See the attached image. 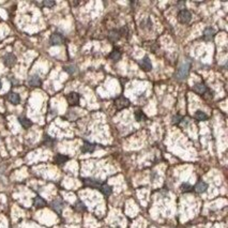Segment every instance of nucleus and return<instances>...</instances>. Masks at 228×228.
<instances>
[{"label": "nucleus", "mask_w": 228, "mask_h": 228, "mask_svg": "<svg viewBox=\"0 0 228 228\" xmlns=\"http://www.w3.org/2000/svg\"><path fill=\"white\" fill-rule=\"evenodd\" d=\"M184 6H185V2H183V1H181V2H178V3H177V6H178L179 8V10H184Z\"/></svg>", "instance_id": "c85d7f7f"}, {"label": "nucleus", "mask_w": 228, "mask_h": 228, "mask_svg": "<svg viewBox=\"0 0 228 228\" xmlns=\"http://www.w3.org/2000/svg\"><path fill=\"white\" fill-rule=\"evenodd\" d=\"M190 67H191V64L188 61H185V62H183L182 64H180V67H178V70H177V72H176V78H178V80H184V78L188 75Z\"/></svg>", "instance_id": "f257e3e1"}, {"label": "nucleus", "mask_w": 228, "mask_h": 228, "mask_svg": "<svg viewBox=\"0 0 228 228\" xmlns=\"http://www.w3.org/2000/svg\"><path fill=\"white\" fill-rule=\"evenodd\" d=\"M130 105V101L125 97H119L115 100V106L117 109H123Z\"/></svg>", "instance_id": "7ed1b4c3"}, {"label": "nucleus", "mask_w": 228, "mask_h": 228, "mask_svg": "<svg viewBox=\"0 0 228 228\" xmlns=\"http://www.w3.org/2000/svg\"><path fill=\"white\" fill-rule=\"evenodd\" d=\"M19 123L23 125V127H25V129H28V127H30L32 125V122L26 117H20L19 118Z\"/></svg>", "instance_id": "aec40b11"}, {"label": "nucleus", "mask_w": 228, "mask_h": 228, "mask_svg": "<svg viewBox=\"0 0 228 228\" xmlns=\"http://www.w3.org/2000/svg\"><path fill=\"white\" fill-rule=\"evenodd\" d=\"M75 209L77 211H85L86 210V207H85V204H84L83 202L77 201V202H76V204H75Z\"/></svg>", "instance_id": "a878e982"}, {"label": "nucleus", "mask_w": 228, "mask_h": 228, "mask_svg": "<svg viewBox=\"0 0 228 228\" xmlns=\"http://www.w3.org/2000/svg\"><path fill=\"white\" fill-rule=\"evenodd\" d=\"M43 6H47V8H52V6H55V1H49V0H48V1H44Z\"/></svg>", "instance_id": "cd10ccee"}, {"label": "nucleus", "mask_w": 228, "mask_h": 228, "mask_svg": "<svg viewBox=\"0 0 228 228\" xmlns=\"http://www.w3.org/2000/svg\"><path fill=\"white\" fill-rule=\"evenodd\" d=\"M3 63L6 67H11L16 63V56L13 54H6L3 56Z\"/></svg>", "instance_id": "39448f33"}, {"label": "nucleus", "mask_w": 228, "mask_h": 228, "mask_svg": "<svg viewBox=\"0 0 228 228\" xmlns=\"http://www.w3.org/2000/svg\"><path fill=\"white\" fill-rule=\"evenodd\" d=\"M63 207H64L63 201H62L61 199H59V198L55 199V200H53V202H52V208L54 209L56 212H58V213L61 212L62 209H63Z\"/></svg>", "instance_id": "9d476101"}, {"label": "nucleus", "mask_w": 228, "mask_h": 228, "mask_svg": "<svg viewBox=\"0 0 228 228\" xmlns=\"http://www.w3.org/2000/svg\"><path fill=\"white\" fill-rule=\"evenodd\" d=\"M83 182L85 183L86 187H95V188H100V187H101V185H102V182L100 180H97V179H91V178L84 179Z\"/></svg>", "instance_id": "423d86ee"}, {"label": "nucleus", "mask_w": 228, "mask_h": 228, "mask_svg": "<svg viewBox=\"0 0 228 228\" xmlns=\"http://www.w3.org/2000/svg\"><path fill=\"white\" fill-rule=\"evenodd\" d=\"M95 149V146L93 144H90V143H84L83 147H81V152L83 153H87V152H93Z\"/></svg>", "instance_id": "4468645a"}, {"label": "nucleus", "mask_w": 228, "mask_h": 228, "mask_svg": "<svg viewBox=\"0 0 228 228\" xmlns=\"http://www.w3.org/2000/svg\"><path fill=\"white\" fill-rule=\"evenodd\" d=\"M64 71L67 72L69 74H74L77 72V67H76L75 66H67V67H64Z\"/></svg>", "instance_id": "5701e85b"}, {"label": "nucleus", "mask_w": 228, "mask_h": 228, "mask_svg": "<svg viewBox=\"0 0 228 228\" xmlns=\"http://www.w3.org/2000/svg\"><path fill=\"white\" fill-rule=\"evenodd\" d=\"M8 100L12 104H14V105H17L20 102V97H19V94L15 93V92H10L8 95Z\"/></svg>", "instance_id": "f8f14e48"}, {"label": "nucleus", "mask_w": 228, "mask_h": 228, "mask_svg": "<svg viewBox=\"0 0 228 228\" xmlns=\"http://www.w3.org/2000/svg\"><path fill=\"white\" fill-rule=\"evenodd\" d=\"M1 88H2V83H1V80H0V90H1Z\"/></svg>", "instance_id": "c756f323"}, {"label": "nucleus", "mask_w": 228, "mask_h": 228, "mask_svg": "<svg viewBox=\"0 0 228 228\" xmlns=\"http://www.w3.org/2000/svg\"><path fill=\"white\" fill-rule=\"evenodd\" d=\"M178 19L181 24H187L190 23V20L192 19V14L188 12L187 10H181L178 14Z\"/></svg>", "instance_id": "f03ea898"}, {"label": "nucleus", "mask_w": 228, "mask_h": 228, "mask_svg": "<svg viewBox=\"0 0 228 228\" xmlns=\"http://www.w3.org/2000/svg\"><path fill=\"white\" fill-rule=\"evenodd\" d=\"M67 100L70 105H77L80 102V94L76 92H71L67 95Z\"/></svg>", "instance_id": "6e6552de"}, {"label": "nucleus", "mask_w": 228, "mask_h": 228, "mask_svg": "<svg viewBox=\"0 0 228 228\" xmlns=\"http://www.w3.org/2000/svg\"><path fill=\"white\" fill-rule=\"evenodd\" d=\"M193 90H194L195 92H197L198 94H204L207 91V87L204 86V84L197 83V84H195V86L193 87Z\"/></svg>", "instance_id": "9b49d317"}, {"label": "nucleus", "mask_w": 228, "mask_h": 228, "mask_svg": "<svg viewBox=\"0 0 228 228\" xmlns=\"http://www.w3.org/2000/svg\"><path fill=\"white\" fill-rule=\"evenodd\" d=\"M28 84L31 87H39L41 85V78L39 77V75L34 74V75H30L28 78Z\"/></svg>", "instance_id": "1a4fd4ad"}, {"label": "nucleus", "mask_w": 228, "mask_h": 228, "mask_svg": "<svg viewBox=\"0 0 228 228\" xmlns=\"http://www.w3.org/2000/svg\"><path fill=\"white\" fill-rule=\"evenodd\" d=\"M183 120V118L181 117V116H174V117L173 118V123L174 124H179V123L181 122V121Z\"/></svg>", "instance_id": "bb28decb"}, {"label": "nucleus", "mask_w": 228, "mask_h": 228, "mask_svg": "<svg viewBox=\"0 0 228 228\" xmlns=\"http://www.w3.org/2000/svg\"><path fill=\"white\" fill-rule=\"evenodd\" d=\"M109 58H110L111 60H114V61H118L121 58V53L118 49H114L113 53L109 55Z\"/></svg>", "instance_id": "4be33fe9"}, {"label": "nucleus", "mask_w": 228, "mask_h": 228, "mask_svg": "<svg viewBox=\"0 0 228 228\" xmlns=\"http://www.w3.org/2000/svg\"><path fill=\"white\" fill-rule=\"evenodd\" d=\"M67 160H69V157H66V155H62V154H57L55 157V162L57 163V164H63V163H66Z\"/></svg>", "instance_id": "412c9836"}, {"label": "nucleus", "mask_w": 228, "mask_h": 228, "mask_svg": "<svg viewBox=\"0 0 228 228\" xmlns=\"http://www.w3.org/2000/svg\"><path fill=\"white\" fill-rule=\"evenodd\" d=\"M49 42L52 45H60L64 42V38L61 33H58V32H55V33L52 34L49 39Z\"/></svg>", "instance_id": "20e7f679"}, {"label": "nucleus", "mask_w": 228, "mask_h": 228, "mask_svg": "<svg viewBox=\"0 0 228 228\" xmlns=\"http://www.w3.org/2000/svg\"><path fill=\"white\" fill-rule=\"evenodd\" d=\"M33 204H34V207H37V208H43V207L46 206V202L43 198H41V197L38 196V197L34 198Z\"/></svg>", "instance_id": "a211bd4d"}, {"label": "nucleus", "mask_w": 228, "mask_h": 228, "mask_svg": "<svg viewBox=\"0 0 228 228\" xmlns=\"http://www.w3.org/2000/svg\"><path fill=\"white\" fill-rule=\"evenodd\" d=\"M195 118H196L197 120H199V121H204V120L208 119V115H207L204 111L197 110L196 113H195Z\"/></svg>", "instance_id": "6ab92c4d"}, {"label": "nucleus", "mask_w": 228, "mask_h": 228, "mask_svg": "<svg viewBox=\"0 0 228 228\" xmlns=\"http://www.w3.org/2000/svg\"><path fill=\"white\" fill-rule=\"evenodd\" d=\"M120 32H119V30H111L110 32H109V34H108V39L110 41H117V40H119L120 39Z\"/></svg>", "instance_id": "f3484780"}, {"label": "nucleus", "mask_w": 228, "mask_h": 228, "mask_svg": "<svg viewBox=\"0 0 228 228\" xmlns=\"http://www.w3.org/2000/svg\"><path fill=\"white\" fill-rule=\"evenodd\" d=\"M139 66H140L141 69L145 70V71H147V72L152 70V63H151V60L149 59V57H147V56H145V57L139 61Z\"/></svg>", "instance_id": "0eeeda50"}, {"label": "nucleus", "mask_w": 228, "mask_h": 228, "mask_svg": "<svg viewBox=\"0 0 228 228\" xmlns=\"http://www.w3.org/2000/svg\"><path fill=\"white\" fill-rule=\"evenodd\" d=\"M213 37H214V29H213V28H211V27L206 28V29H204V40L210 41Z\"/></svg>", "instance_id": "ddd939ff"}, {"label": "nucleus", "mask_w": 228, "mask_h": 228, "mask_svg": "<svg viewBox=\"0 0 228 228\" xmlns=\"http://www.w3.org/2000/svg\"><path fill=\"white\" fill-rule=\"evenodd\" d=\"M192 185L190 184V183H183L182 185H181V191L182 192H190V191H192Z\"/></svg>", "instance_id": "393cba45"}, {"label": "nucleus", "mask_w": 228, "mask_h": 228, "mask_svg": "<svg viewBox=\"0 0 228 228\" xmlns=\"http://www.w3.org/2000/svg\"><path fill=\"white\" fill-rule=\"evenodd\" d=\"M99 190H101V192L103 193L105 196H109V195L113 193V188H111L110 185L105 184V183H103V184L101 185V187H100Z\"/></svg>", "instance_id": "dca6fc26"}, {"label": "nucleus", "mask_w": 228, "mask_h": 228, "mask_svg": "<svg viewBox=\"0 0 228 228\" xmlns=\"http://www.w3.org/2000/svg\"><path fill=\"white\" fill-rule=\"evenodd\" d=\"M208 190V184H207L206 182H198L196 185H195V191H196L197 193H204L206 191Z\"/></svg>", "instance_id": "2eb2a0df"}, {"label": "nucleus", "mask_w": 228, "mask_h": 228, "mask_svg": "<svg viewBox=\"0 0 228 228\" xmlns=\"http://www.w3.org/2000/svg\"><path fill=\"white\" fill-rule=\"evenodd\" d=\"M135 118H136L137 121H141L143 119H146V116H145V114H144L143 111L137 110L136 113H135Z\"/></svg>", "instance_id": "b1692460"}]
</instances>
